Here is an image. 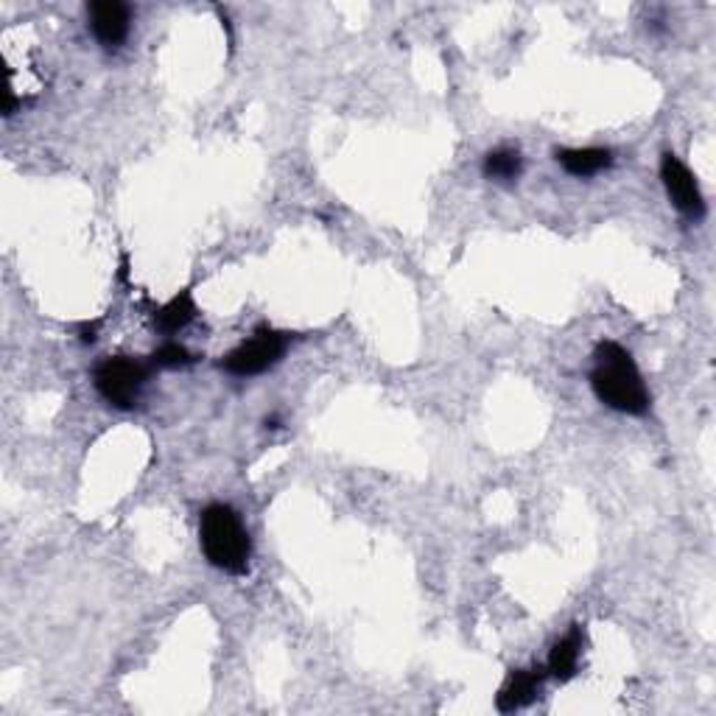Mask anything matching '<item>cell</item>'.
Instances as JSON below:
<instances>
[{
    "mask_svg": "<svg viewBox=\"0 0 716 716\" xmlns=\"http://www.w3.org/2000/svg\"><path fill=\"white\" fill-rule=\"evenodd\" d=\"M543 672L541 669H513L510 672L507 683L501 686L498 697H495V705H498L501 714H513V710L526 708V705L535 703L541 697L543 688Z\"/></svg>",
    "mask_w": 716,
    "mask_h": 716,
    "instance_id": "52a82bcc",
    "label": "cell"
},
{
    "mask_svg": "<svg viewBox=\"0 0 716 716\" xmlns=\"http://www.w3.org/2000/svg\"><path fill=\"white\" fill-rule=\"evenodd\" d=\"M660 180H664L672 204L680 210L683 216L694 219V222L705 216V202L703 193H699L697 177L692 174V169L677 154H664V160H660Z\"/></svg>",
    "mask_w": 716,
    "mask_h": 716,
    "instance_id": "5b68a950",
    "label": "cell"
},
{
    "mask_svg": "<svg viewBox=\"0 0 716 716\" xmlns=\"http://www.w3.org/2000/svg\"><path fill=\"white\" fill-rule=\"evenodd\" d=\"M583 644L585 629L579 627V624H574V627L554 644L552 653H548V675L557 677L559 683H568L571 677L577 675L579 658H583Z\"/></svg>",
    "mask_w": 716,
    "mask_h": 716,
    "instance_id": "ba28073f",
    "label": "cell"
},
{
    "mask_svg": "<svg viewBox=\"0 0 716 716\" xmlns=\"http://www.w3.org/2000/svg\"><path fill=\"white\" fill-rule=\"evenodd\" d=\"M93 333H95V325H82V342H93Z\"/></svg>",
    "mask_w": 716,
    "mask_h": 716,
    "instance_id": "4fadbf2b",
    "label": "cell"
},
{
    "mask_svg": "<svg viewBox=\"0 0 716 716\" xmlns=\"http://www.w3.org/2000/svg\"><path fill=\"white\" fill-rule=\"evenodd\" d=\"M88 14L95 40L107 51H115V48L123 46V40L129 37V26H132V14H129L127 3H121V0H95V3H90Z\"/></svg>",
    "mask_w": 716,
    "mask_h": 716,
    "instance_id": "8992f818",
    "label": "cell"
},
{
    "mask_svg": "<svg viewBox=\"0 0 716 716\" xmlns=\"http://www.w3.org/2000/svg\"><path fill=\"white\" fill-rule=\"evenodd\" d=\"M191 362H193L191 353H188V350L177 342H165L163 347L154 350V355H152V367H160V370L188 367Z\"/></svg>",
    "mask_w": 716,
    "mask_h": 716,
    "instance_id": "7c38bea8",
    "label": "cell"
},
{
    "mask_svg": "<svg viewBox=\"0 0 716 716\" xmlns=\"http://www.w3.org/2000/svg\"><path fill=\"white\" fill-rule=\"evenodd\" d=\"M285 344H289V333L272 331V327H261V331L252 333V339H246L244 344H239L233 353L224 355L222 367L228 370L230 375H239V379L261 375L283 359Z\"/></svg>",
    "mask_w": 716,
    "mask_h": 716,
    "instance_id": "277c9868",
    "label": "cell"
},
{
    "mask_svg": "<svg viewBox=\"0 0 716 716\" xmlns=\"http://www.w3.org/2000/svg\"><path fill=\"white\" fill-rule=\"evenodd\" d=\"M591 386H594L596 397L616 412L633 414V417L649 412L647 384L641 379V370L629 350H624L622 344L602 342L596 347Z\"/></svg>",
    "mask_w": 716,
    "mask_h": 716,
    "instance_id": "6da1fadb",
    "label": "cell"
},
{
    "mask_svg": "<svg viewBox=\"0 0 716 716\" xmlns=\"http://www.w3.org/2000/svg\"><path fill=\"white\" fill-rule=\"evenodd\" d=\"M199 543L210 565L224 574H244L250 568L252 541L244 521L228 504H210L199 518Z\"/></svg>",
    "mask_w": 716,
    "mask_h": 716,
    "instance_id": "7a4b0ae2",
    "label": "cell"
},
{
    "mask_svg": "<svg viewBox=\"0 0 716 716\" xmlns=\"http://www.w3.org/2000/svg\"><path fill=\"white\" fill-rule=\"evenodd\" d=\"M149 367L138 359H127V355H115V359H104L95 367V390L104 397L110 406L115 409H132L138 403L143 381H147Z\"/></svg>",
    "mask_w": 716,
    "mask_h": 716,
    "instance_id": "3957f363",
    "label": "cell"
},
{
    "mask_svg": "<svg viewBox=\"0 0 716 716\" xmlns=\"http://www.w3.org/2000/svg\"><path fill=\"white\" fill-rule=\"evenodd\" d=\"M196 316V303H193L191 292H180L163 305V309L154 311V325H158L160 333H180L182 327H188Z\"/></svg>",
    "mask_w": 716,
    "mask_h": 716,
    "instance_id": "30bf717a",
    "label": "cell"
},
{
    "mask_svg": "<svg viewBox=\"0 0 716 716\" xmlns=\"http://www.w3.org/2000/svg\"><path fill=\"white\" fill-rule=\"evenodd\" d=\"M557 163L568 171L571 177H596L602 174L605 169L613 165V152L611 149H559L557 152Z\"/></svg>",
    "mask_w": 716,
    "mask_h": 716,
    "instance_id": "9c48e42d",
    "label": "cell"
},
{
    "mask_svg": "<svg viewBox=\"0 0 716 716\" xmlns=\"http://www.w3.org/2000/svg\"><path fill=\"white\" fill-rule=\"evenodd\" d=\"M524 171V158L518 149H495L484 158V177L498 182H515Z\"/></svg>",
    "mask_w": 716,
    "mask_h": 716,
    "instance_id": "8fae6325",
    "label": "cell"
}]
</instances>
